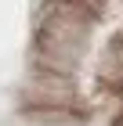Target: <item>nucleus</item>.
Listing matches in <instances>:
<instances>
[{"label":"nucleus","instance_id":"f257e3e1","mask_svg":"<svg viewBox=\"0 0 123 126\" xmlns=\"http://www.w3.org/2000/svg\"><path fill=\"white\" fill-rule=\"evenodd\" d=\"M112 126H123V112H120V115H116V123H112Z\"/></svg>","mask_w":123,"mask_h":126},{"label":"nucleus","instance_id":"f03ea898","mask_svg":"<svg viewBox=\"0 0 123 126\" xmlns=\"http://www.w3.org/2000/svg\"><path fill=\"white\" fill-rule=\"evenodd\" d=\"M120 87H123V83H120Z\"/></svg>","mask_w":123,"mask_h":126}]
</instances>
